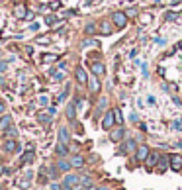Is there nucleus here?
Segmentation results:
<instances>
[{
	"label": "nucleus",
	"instance_id": "f257e3e1",
	"mask_svg": "<svg viewBox=\"0 0 182 190\" xmlns=\"http://www.w3.org/2000/svg\"><path fill=\"white\" fill-rule=\"evenodd\" d=\"M112 22H114V26H116L117 30H124L125 26H127V14L125 12H114Z\"/></svg>",
	"mask_w": 182,
	"mask_h": 190
},
{
	"label": "nucleus",
	"instance_id": "f03ea898",
	"mask_svg": "<svg viewBox=\"0 0 182 190\" xmlns=\"http://www.w3.org/2000/svg\"><path fill=\"white\" fill-rule=\"evenodd\" d=\"M78 184H80V176H78V175H67L65 180H63V186H65V190L78 188Z\"/></svg>",
	"mask_w": 182,
	"mask_h": 190
},
{
	"label": "nucleus",
	"instance_id": "7ed1b4c3",
	"mask_svg": "<svg viewBox=\"0 0 182 190\" xmlns=\"http://www.w3.org/2000/svg\"><path fill=\"white\" fill-rule=\"evenodd\" d=\"M168 163H170V168L176 172V171H182V155H168Z\"/></svg>",
	"mask_w": 182,
	"mask_h": 190
},
{
	"label": "nucleus",
	"instance_id": "20e7f679",
	"mask_svg": "<svg viewBox=\"0 0 182 190\" xmlns=\"http://www.w3.org/2000/svg\"><path fill=\"white\" fill-rule=\"evenodd\" d=\"M116 118H114V110H110V112L104 114V120H102V128L104 129H112V125H114Z\"/></svg>",
	"mask_w": 182,
	"mask_h": 190
},
{
	"label": "nucleus",
	"instance_id": "39448f33",
	"mask_svg": "<svg viewBox=\"0 0 182 190\" xmlns=\"http://www.w3.org/2000/svg\"><path fill=\"white\" fill-rule=\"evenodd\" d=\"M149 153H151V151H149V147H147V145H139V147H137V151H135L137 161H145L147 157H149Z\"/></svg>",
	"mask_w": 182,
	"mask_h": 190
},
{
	"label": "nucleus",
	"instance_id": "423d86ee",
	"mask_svg": "<svg viewBox=\"0 0 182 190\" xmlns=\"http://www.w3.org/2000/svg\"><path fill=\"white\" fill-rule=\"evenodd\" d=\"M159 159H160V155H159V153H157V151H151V153H149V157L145 159V165H147L149 168H153V167L159 163Z\"/></svg>",
	"mask_w": 182,
	"mask_h": 190
},
{
	"label": "nucleus",
	"instance_id": "0eeeda50",
	"mask_svg": "<svg viewBox=\"0 0 182 190\" xmlns=\"http://www.w3.org/2000/svg\"><path fill=\"white\" fill-rule=\"evenodd\" d=\"M74 75H77V81L80 84H88V75H86V71H84L82 67H78L77 71H74Z\"/></svg>",
	"mask_w": 182,
	"mask_h": 190
},
{
	"label": "nucleus",
	"instance_id": "6e6552de",
	"mask_svg": "<svg viewBox=\"0 0 182 190\" xmlns=\"http://www.w3.org/2000/svg\"><path fill=\"white\" fill-rule=\"evenodd\" d=\"M90 69H92V73L96 77H100V75H104V71H106V67H104V63H100V61H96L90 65Z\"/></svg>",
	"mask_w": 182,
	"mask_h": 190
},
{
	"label": "nucleus",
	"instance_id": "1a4fd4ad",
	"mask_svg": "<svg viewBox=\"0 0 182 190\" xmlns=\"http://www.w3.org/2000/svg\"><path fill=\"white\" fill-rule=\"evenodd\" d=\"M14 16H16V18H20V20H26V16H28V10H26L24 4H18V6L14 8Z\"/></svg>",
	"mask_w": 182,
	"mask_h": 190
},
{
	"label": "nucleus",
	"instance_id": "9d476101",
	"mask_svg": "<svg viewBox=\"0 0 182 190\" xmlns=\"http://www.w3.org/2000/svg\"><path fill=\"white\" fill-rule=\"evenodd\" d=\"M168 167H170V163H168V155H167V157H160L159 163H157V171H159V172H164Z\"/></svg>",
	"mask_w": 182,
	"mask_h": 190
},
{
	"label": "nucleus",
	"instance_id": "9b49d317",
	"mask_svg": "<svg viewBox=\"0 0 182 190\" xmlns=\"http://www.w3.org/2000/svg\"><path fill=\"white\" fill-rule=\"evenodd\" d=\"M69 139H71V133H69V129L67 128H61L59 129V143H69Z\"/></svg>",
	"mask_w": 182,
	"mask_h": 190
},
{
	"label": "nucleus",
	"instance_id": "f8f14e48",
	"mask_svg": "<svg viewBox=\"0 0 182 190\" xmlns=\"http://www.w3.org/2000/svg\"><path fill=\"white\" fill-rule=\"evenodd\" d=\"M124 135H125L124 128H117V129H114V131H112L110 139H112V141H121V139H124Z\"/></svg>",
	"mask_w": 182,
	"mask_h": 190
},
{
	"label": "nucleus",
	"instance_id": "ddd939ff",
	"mask_svg": "<svg viewBox=\"0 0 182 190\" xmlns=\"http://www.w3.org/2000/svg\"><path fill=\"white\" fill-rule=\"evenodd\" d=\"M88 88H90V92H100V81H98V78H88Z\"/></svg>",
	"mask_w": 182,
	"mask_h": 190
},
{
	"label": "nucleus",
	"instance_id": "4468645a",
	"mask_svg": "<svg viewBox=\"0 0 182 190\" xmlns=\"http://www.w3.org/2000/svg\"><path fill=\"white\" fill-rule=\"evenodd\" d=\"M100 31H102V35H110L112 34V24L108 22V20H104V22H100Z\"/></svg>",
	"mask_w": 182,
	"mask_h": 190
},
{
	"label": "nucleus",
	"instance_id": "2eb2a0df",
	"mask_svg": "<svg viewBox=\"0 0 182 190\" xmlns=\"http://www.w3.org/2000/svg\"><path fill=\"white\" fill-rule=\"evenodd\" d=\"M124 151H125V153H135V151H137V145H135V141H133V139L125 141V145H124Z\"/></svg>",
	"mask_w": 182,
	"mask_h": 190
},
{
	"label": "nucleus",
	"instance_id": "dca6fc26",
	"mask_svg": "<svg viewBox=\"0 0 182 190\" xmlns=\"http://www.w3.org/2000/svg\"><path fill=\"white\" fill-rule=\"evenodd\" d=\"M114 118H116V124H117V125L124 124V114H121V110H120V108H116V110H114Z\"/></svg>",
	"mask_w": 182,
	"mask_h": 190
},
{
	"label": "nucleus",
	"instance_id": "f3484780",
	"mask_svg": "<svg viewBox=\"0 0 182 190\" xmlns=\"http://www.w3.org/2000/svg\"><path fill=\"white\" fill-rule=\"evenodd\" d=\"M10 124H12V118H10V116H4V118L0 120V129H8Z\"/></svg>",
	"mask_w": 182,
	"mask_h": 190
},
{
	"label": "nucleus",
	"instance_id": "a211bd4d",
	"mask_svg": "<svg viewBox=\"0 0 182 190\" xmlns=\"http://www.w3.org/2000/svg\"><path fill=\"white\" fill-rule=\"evenodd\" d=\"M31 161H34V151H28L22 157V165H28V163H31Z\"/></svg>",
	"mask_w": 182,
	"mask_h": 190
},
{
	"label": "nucleus",
	"instance_id": "6ab92c4d",
	"mask_svg": "<svg viewBox=\"0 0 182 190\" xmlns=\"http://www.w3.org/2000/svg\"><path fill=\"white\" fill-rule=\"evenodd\" d=\"M71 165H73V167H82V165H84V159H82L80 155H77V157H73Z\"/></svg>",
	"mask_w": 182,
	"mask_h": 190
},
{
	"label": "nucleus",
	"instance_id": "aec40b11",
	"mask_svg": "<svg viewBox=\"0 0 182 190\" xmlns=\"http://www.w3.org/2000/svg\"><path fill=\"white\" fill-rule=\"evenodd\" d=\"M67 151H69V149H67V145H65V143H59V145H57V153H59L61 157H65V155H67Z\"/></svg>",
	"mask_w": 182,
	"mask_h": 190
},
{
	"label": "nucleus",
	"instance_id": "412c9836",
	"mask_svg": "<svg viewBox=\"0 0 182 190\" xmlns=\"http://www.w3.org/2000/svg\"><path fill=\"white\" fill-rule=\"evenodd\" d=\"M67 118L74 120V104H69V106H67Z\"/></svg>",
	"mask_w": 182,
	"mask_h": 190
},
{
	"label": "nucleus",
	"instance_id": "4be33fe9",
	"mask_svg": "<svg viewBox=\"0 0 182 190\" xmlns=\"http://www.w3.org/2000/svg\"><path fill=\"white\" fill-rule=\"evenodd\" d=\"M73 165H71V163H69V161H59V168H61V171H69V168H71Z\"/></svg>",
	"mask_w": 182,
	"mask_h": 190
},
{
	"label": "nucleus",
	"instance_id": "5701e85b",
	"mask_svg": "<svg viewBox=\"0 0 182 190\" xmlns=\"http://www.w3.org/2000/svg\"><path fill=\"white\" fill-rule=\"evenodd\" d=\"M82 47H98V41H94V39H84V41H82Z\"/></svg>",
	"mask_w": 182,
	"mask_h": 190
},
{
	"label": "nucleus",
	"instance_id": "b1692460",
	"mask_svg": "<svg viewBox=\"0 0 182 190\" xmlns=\"http://www.w3.org/2000/svg\"><path fill=\"white\" fill-rule=\"evenodd\" d=\"M4 149H6V151H16V149H18V145H16V141H8V143L4 145Z\"/></svg>",
	"mask_w": 182,
	"mask_h": 190
},
{
	"label": "nucleus",
	"instance_id": "393cba45",
	"mask_svg": "<svg viewBox=\"0 0 182 190\" xmlns=\"http://www.w3.org/2000/svg\"><path fill=\"white\" fill-rule=\"evenodd\" d=\"M41 61H43V63H49V61H57V55H49V53H45L43 57H41Z\"/></svg>",
	"mask_w": 182,
	"mask_h": 190
},
{
	"label": "nucleus",
	"instance_id": "a878e982",
	"mask_svg": "<svg viewBox=\"0 0 182 190\" xmlns=\"http://www.w3.org/2000/svg\"><path fill=\"white\" fill-rule=\"evenodd\" d=\"M125 14H127V18H135V16L139 14V10H137V8H129Z\"/></svg>",
	"mask_w": 182,
	"mask_h": 190
},
{
	"label": "nucleus",
	"instance_id": "bb28decb",
	"mask_svg": "<svg viewBox=\"0 0 182 190\" xmlns=\"http://www.w3.org/2000/svg\"><path fill=\"white\" fill-rule=\"evenodd\" d=\"M51 75H53V78H55V81H63V77H65L63 73H57V71H53Z\"/></svg>",
	"mask_w": 182,
	"mask_h": 190
},
{
	"label": "nucleus",
	"instance_id": "cd10ccee",
	"mask_svg": "<svg viewBox=\"0 0 182 190\" xmlns=\"http://www.w3.org/2000/svg\"><path fill=\"white\" fill-rule=\"evenodd\" d=\"M55 22H57V18H55V16H49V18H45V24H47V26H53Z\"/></svg>",
	"mask_w": 182,
	"mask_h": 190
},
{
	"label": "nucleus",
	"instance_id": "c85d7f7f",
	"mask_svg": "<svg viewBox=\"0 0 182 190\" xmlns=\"http://www.w3.org/2000/svg\"><path fill=\"white\" fill-rule=\"evenodd\" d=\"M39 104H41V106H47V104H49V98H47L45 94H43V96H39Z\"/></svg>",
	"mask_w": 182,
	"mask_h": 190
},
{
	"label": "nucleus",
	"instance_id": "c756f323",
	"mask_svg": "<svg viewBox=\"0 0 182 190\" xmlns=\"http://www.w3.org/2000/svg\"><path fill=\"white\" fill-rule=\"evenodd\" d=\"M176 18H178V14H174V12H168V14H167V20H168V22H174Z\"/></svg>",
	"mask_w": 182,
	"mask_h": 190
},
{
	"label": "nucleus",
	"instance_id": "7c9ffc66",
	"mask_svg": "<svg viewBox=\"0 0 182 190\" xmlns=\"http://www.w3.org/2000/svg\"><path fill=\"white\" fill-rule=\"evenodd\" d=\"M94 31H96V26H92V24H90V26H86V34H88V35H92Z\"/></svg>",
	"mask_w": 182,
	"mask_h": 190
},
{
	"label": "nucleus",
	"instance_id": "2f4dec72",
	"mask_svg": "<svg viewBox=\"0 0 182 190\" xmlns=\"http://www.w3.org/2000/svg\"><path fill=\"white\" fill-rule=\"evenodd\" d=\"M51 8H53V10L61 8V2H59V0H53V2H51Z\"/></svg>",
	"mask_w": 182,
	"mask_h": 190
},
{
	"label": "nucleus",
	"instance_id": "473e14b6",
	"mask_svg": "<svg viewBox=\"0 0 182 190\" xmlns=\"http://www.w3.org/2000/svg\"><path fill=\"white\" fill-rule=\"evenodd\" d=\"M8 69V63H4V61H0V73H4Z\"/></svg>",
	"mask_w": 182,
	"mask_h": 190
},
{
	"label": "nucleus",
	"instance_id": "72a5a7b5",
	"mask_svg": "<svg viewBox=\"0 0 182 190\" xmlns=\"http://www.w3.org/2000/svg\"><path fill=\"white\" fill-rule=\"evenodd\" d=\"M49 118H51V116H43V114H39V122H49Z\"/></svg>",
	"mask_w": 182,
	"mask_h": 190
},
{
	"label": "nucleus",
	"instance_id": "f704fd0d",
	"mask_svg": "<svg viewBox=\"0 0 182 190\" xmlns=\"http://www.w3.org/2000/svg\"><path fill=\"white\" fill-rule=\"evenodd\" d=\"M180 125H182V122H180V120H176V122L172 124V128H174V129H180Z\"/></svg>",
	"mask_w": 182,
	"mask_h": 190
},
{
	"label": "nucleus",
	"instance_id": "c9c22d12",
	"mask_svg": "<svg viewBox=\"0 0 182 190\" xmlns=\"http://www.w3.org/2000/svg\"><path fill=\"white\" fill-rule=\"evenodd\" d=\"M0 112H4V102H0Z\"/></svg>",
	"mask_w": 182,
	"mask_h": 190
}]
</instances>
